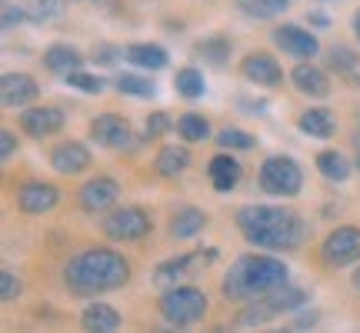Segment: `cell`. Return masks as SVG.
Listing matches in <instances>:
<instances>
[{
    "instance_id": "obj_1",
    "label": "cell",
    "mask_w": 360,
    "mask_h": 333,
    "mask_svg": "<svg viewBox=\"0 0 360 333\" xmlns=\"http://www.w3.org/2000/svg\"><path fill=\"white\" fill-rule=\"evenodd\" d=\"M237 227L260 250H294L307 240V223L287 207L247 204L237 210Z\"/></svg>"
},
{
    "instance_id": "obj_2",
    "label": "cell",
    "mask_w": 360,
    "mask_h": 333,
    "mask_svg": "<svg viewBox=\"0 0 360 333\" xmlns=\"http://www.w3.org/2000/svg\"><path fill=\"white\" fill-rule=\"evenodd\" d=\"M127 280H130V263L120 254L107 250V247L80 250L77 256H70V263L64 267V283L70 287V294L80 296L117 290Z\"/></svg>"
},
{
    "instance_id": "obj_3",
    "label": "cell",
    "mask_w": 360,
    "mask_h": 333,
    "mask_svg": "<svg viewBox=\"0 0 360 333\" xmlns=\"http://www.w3.org/2000/svg\"><path fill=\"white\" fill-rule=\"evenodd\" d=\"M287 263L277 256H264V254H247L240 256L227 277L220 283V294L227 300H260L270 290H277L287 283Z\"/></svg>"
},
{
    "instance_id": "obj_4",
    "label": "cell",
    "mask_w": 360,
    "mask_h": 333,
    "mask_svg": "<svg viewBox=\"0 0 360 333\" xmlns=\"http://www.w3.org/2000/svg\"><path fill=\"white\" fill-rule=\"evenodd\" d=\"M207 313V294L197 287H174L160 296V317L170 327H191Z\"/></svg>"
},
{
    "instance_id": "obj_5",
    "label": "cell",
    "mask_w": 360,
    "mask_h": 333,
    "mask_svg": "<svg viewBox=\"0 0 360 333\" xmlns=\"http://www.w3.org/2000/svg\"><path fill=\"white\" fill-rule=\"evenodd\" d=\"M307 303V290H297V287H277V290H270L267 296H260V303H254V307L247 310V313H240V327H254V323H267L274 320L277 313H287V310H297Z\"/></svg>"
},
{
    "instance_id": "obj_6",
    "label": "cell",
    "mask_w": 360,
    "mask_h": 333,
    "mask_svg": "<svg viewBox=\"0 0 360 333\" xmlns=\"http://www.w3.org/2000/svg\"><path fill=\"white\" fill-rule=\"evenodd\" d=\"M260 187L274 197H294L304 187V174L290 157H267L260 166Z\"/></svg>"
},
{
    "instance_id": "obj_7",
    "label": "cell",
    "mask_w": 360,
    "mask_h": 333,
    "mask_svg": "<svg viewBox=\"0 0 360 333\" xmlns=\"http://www.w3.org/2000/svg\"><path fill=\"white\" fill-rule=\"evenodd\" d=\"M101 230L110 240H141L150 233V217L141 207H117L114 214H107L101 223Z\"/></svg>"
},
{
    "instance_id": "obj_8",
    "label": "cell",
    "mask_w": 360,
    "mask_h": 333,
    "mask_svg": "<svg viewBox=\"0 0 360 333\" xmlns=\"http://www.w3.org/2000/svg\"><path fill=\"white\" fill-rule=\"evenodd\" d=\"M217 260V247H204V250H191V254H180L174 260H164L160 267L154 270L157 283H177L184 277H197L200 270H207Z\"/></svg>"
},
{
    "instance_id": "obj_9",
    "label": "cell",
    "mask_w": 360,
    "mask_h": 333,
    "mask_svg": "<svg viewBox=\"0 0 360 333\" xmlns=\"http://www.w3.org/2000/svg\"><path fill=\"white\" fill-rule=\"evenodd\" d=\"M321 256L330 267H347V263L360 260V230L357 227H337L334 233H327Z\"/></svg>"
},
{
    "instance_id": "obj_10",
    "label": "cell",
    "mask_w": 360,
    "mask_h": 333,
    "mask_svg": "<svg viewBox=\"0 0 360 333\" xmlns=\"http://www.w3.org/2000/svg\"><path fill=\"white\" fill-rule=\"evenodd\" d=\"M90 137L101 143V147H110V150H124V147H134V133H130V124L117 114H101L97 120H90Z\"/></svg>"
},
{
    "instance_id": "obj_11",
    "label": "cell",
    "mask_w": 360,
    "mask_h": 333,
    "mask_svg": "<svg viewBox=\"0 0 360 333\" xmlns=\"http://www.w3.org/2000/svg\"><path fill=\"white\" fill-rule=\"evenodd\" d=\"M117 197H120V183H117V180L94 177L77 190V204H80V210H87V214H101V210H110V207L117 204Z\"/></svg>"
},
{
    "instance_id": "obj_12",
    "label": "cell",
    "mask_w": 360,
    "mask_h": 333,
    "mask_svg": "<svg viewBox=\"0 0 360 333\" xmlns=\"http://www.w3.org/2000/svg\"><path fill=\"white\" fill-rule=\"evenodd\" d=\"M274 44L281 47L283 53H290V57H300V60H314L317 57V37L304 30V27H294V24H283L274 30Z\"/></svg>"
},
{
    "instance_id": "obj_13",
    "label": "cell",
    "mask_w": 360,
    "mask_h": 333,
    "mask_svg": "<svg viewBox=\"0 0 360 333\" xmlns=\"http://www.w3.org/2000/svg\"><path fill=\"white\" fill-rule=\"evenodd\" d=\"M57 200H60V190L53 183H44V180H30L17 190V207L24 214H47L57 207Z\"/></svg>"
},
{
    "instance_id": "obj_14",
    "label": "cell",
    "mask_w": 360,
    "mask_h": 333,
    "mask_svg": "<svg viewBox=\"0 0 360 333\" xmlns=\"http://www.w3.org/2000/svg\"><path fill=\"white\" fill-rule=\"evenodd\" d=\"M51 166L57 170V174H84L90 166V150L84 147L80 141H64V143H57L53 147V154H51Z\"/></svg>"
},
{
    "instance_id": "obj_15",
    "label": "cell",
    "mask_w": 360,
    "mask_h": 333,
    "mask_svg": "<svg viewBox=\"0 0 360 333\" xmlns=\"http://www.w3.org/2000/svg\"><path fill=\"white\" fill-rule=\"evenodd\" d=\"M20 127H24L30 137L44 141V137H51V133H57V130L64 127V114H60L57 107H30V110H24V117H20Z\"/></svg>"
},
{
    "instance_id": "obj_16",
    "label": "cell",
    "mask_w": 360,
    "mask_h": 333,
    "mask_svg": "<svg viewBox=\"0 0 360 333\" xmlns=\"http://www.w3.org/2000/svg\"><path fill=\"white\" fill-rule=\"evenodd\" d=\"M37 80L30 77V74H4L0 80V97L7 107H27L30 100H37Z\"/></svg>"
},
{
    "instance_id": "obj_17",
    "label": "cell",
    "mask_w": 360,
    "mask_h": 333,
    "mask_svg": "<svg viewBox=\"0 0 360 333\" xmlns=\"http://www.w3.org/2000/svg\"><path fill=\"white\" fill-rule=\"evenodd\" d=\"M240 70H244L247 80H254V84H260V87H277V84L283 80L281 64H277L270 53H247Z\"/></svg>"
},
{
    "instance_id": "obj_18",
    "label": "cell",
    "mask_w": 360,
    "mask_h": 333,
    "mask_svg": "<svg viewBox=\"0 0 360 333\" xmlns=\"http://www.w3.org/2000/svg\"><path fill=\"white\" fill-rule=\"evenodd\" d=\"M207 174H210V183L217 187L220 193L233 190L240 183V164L233 160L231 154H217L210 164H207Z\"/></svg>"
},
{
    "instance_id": "obj_19",
    "label": "cell",
    "mask_w": 360,
    "mask_h": 333,
    "mask_svg": "<svg viewBox=\"0 0 360 333\" xmlns=\"http://www.w3.org/2000/svg\"><path fill=\"white\" fill-rule=\"evenodd\" d=\"M290 80H294V87L300 90V93H310V97H327V93H330V80H327V74L317 70L314 64H297L294 74H290Z\"/></svg>"
},
{
    "instance_id": "obj_20",
    "label": "cell",
    "mask_w": 360,
    "mask_h": 333,
    "mask_svg": "<svg viewBox=\"0 0 360 333\" xmlns=\"http://www.w3.org/2000/svg\"><path fill=\"white\" fill-rule=\"evenodd\" d=\"M167 51L157 47V44H134L127 47V64L141 67V70H164L167 67Z\"/></svg>"
},
{
    "instance_id": "obj_21",
    "label": "cell",
    "mask_w": 360,
    "mask_h": 333,
    "mask_svg": "<svg viewBox=\"0 0 360 333\" xmlns=\"http://www.w3.org/2000/svg\"><path fill=\"white\" fill-rule=\"evenodd\" d=\"M80 323H84V330L114 333L117 327H120V313H117L114 307H107V303H90V307L84 310V317H80Z\"/></svg>"
},
{
    "instance_id": "obj_22",
    "label": "cell",
    "mask_w": 360,
    "mask_h": 333,
    "mask_svg": "<svg viewBox=\"0 0 360 333\" xmlns=\"http://www.w3.org/2000/svg\"><path fill=\"white\" fill-rule=\"evenodd\" d=\"M44 64H47V70H53V74H70V70H77L84 60H80V53L74 51V47H67V44H53V47H47L44 51Z\"/></svg>"
},
{
    "instance_id": "obj_23",
    "label": "cell",
    "mask_w": 360,
    "mask_h": 333,
    "mask_svg": "<svg viewBox=\"0 0 360 333\" xmlns=\"http://www.w3.org/2000/svg\"><path fill=\"white\" fill-rule=\"evenodd\" d=\"M187 166H191V150H187V147L167 143V147L157 154V174H160V177H177Z\"/></svg>"
},
{
    "instance_id": "obj_24",
    "label": "cell",
    "mask_w": 360,
    "mask_h": 333,
    "mask_svg": "<svg viewBox=\"0 0 360 333\" xmlns=\"http://www.w3.org/2000/svg\"><path fill=\"white\" fill-rule=\"evenodd\" d=\"M300 130L310 133V137L327 141V137H334V114H330V110H323V107L307 110V114H300Z\"/></svg>"
},
{
    "instance_id": "obj_25",
    "label": "cell",
    "mask_w": 360,
    "mask_h": 333,
    "mask_svg": "<svg viewBox=\"0 0 360 333\" xmlns=\"http://www.w3.org/2000/svg\"><path fill=\"white\" fill-rule=\"evenodd\" d=\"M204 227H207L204 210H197V207H187V210H180L177 217H174V223H170V233H174L177 240H187V237H193V233H200Z\"/></svg>"
},
{
    "instance_id": "obj_26",
    "label": "cell",
    "mask_w": 360,
    "mask_h": 333,
    "mask_svg": "<svg viewBox=\"0 0 360 333\" xmlns=\"http://www.w3.org/2000/svg\"><path fill=\"white\" fill-rule=\"evenodd\" d=\"M174 87H177V93L180 97H204V90H207V84H204V74L197 70V67H184V70H177V77H174Z\"/></svg>"
},
{
    "instance_id": "obj_27",
    "label": "cell",
    "mask_w": 360,
    "mask_h": 333,
    "mask_svg": "<svg viewBox=\"0 0 360 333\" xmlns=\"http://www.w3.org/2000/svg\"><path fill=\"white\" fill-rule=\"evenodd\" d=\"M317 170H321L327 180H347L350 177V164H347V157H340L337 150H323L321 157H317Z\"/></svg>"
},
{
    "instance_id": "obj_28",
    "label": "cell",
    "mask_w": 360,
    "mask_h": 333,
    "mask_svg": "<svg viewBox=\"0 0 360 333\" xmlns=\"http://www.w3.org/2000/svg\"><path fill=\"white\" fill-rule=\"evenodd\" d=\"M177 133L184 137L187 143H200L207 141V133H210V124H207L200 114H184L177 120Z\"/></svg>"
},
{
    "instance_id": "obj_29",
    "label": "cell",
    "mask_w": 360,
    "mask_h": 333,
    "mask_svg": "<svg viewBox=\"0 0 360 333\" xmlns=\"http://www.w3.org/2000/svg\"><path fill=\"white\" fill-rule=\"evenodd\" d=\"M233 4L250 17H277L281 11L290 7V0H233Z\"/></svg>"
},
{
    "instance_id": "obj_30",
    "label": "cell",
    "mask_w": 360,
    "mask_h": 333,
    "mask_svg": "<svg viewBox=\"0 0 360 333\" xmlns=\"http://www.w3.org/2000/svg\"><path fill=\"white\" fill-rule=\"evenodd\" d=\"M117 90L127 93V97H154L157 93L154 80L137 77V74H120V77H117Z\"/></svg>"
},
{
    "instance_id": "obj_31",
    "label": "cell",
    "mask_w": 360,
    "mask_h": 333,
    "mask_svg": "<svg viewBox=\"0 0 360 333\" xmlns=\"http://www.w3.org/2000/svg\"><path fill=\"white\" fill-rule=\"evenodd\" d=\"M254 143H257V141H254L247 130H237V127H224L217 133V147H220V150H250Z\"/></svg>"
},
{
    "instance_id": "obj_32",
    "label": "cell",
    "mask_w": 360,
    "mask_h": 333,
    "mask_svg": "<svg viewBox=\"0 0 360 333\" xmlns=\"http://www.w3.org/2000/svg\"><path fill=\"white\" fill-rule=\"evenodd\" d=\"M67 84H70L74 90H84V93H103V87H107V84H103V77L87 74V70H80V67L67 74Z\"/></svg>"
},
{
    "instance_id": "obj_33",
    "label": "cell",
    "mask_w": 360,
    "mask_h": 333,
    "mask_svg": "<svg viewBox=\"0 0 360 333\" xmlns=\"http://www.w3.org/2000/svg\"><path fill=\"white\" fill-rule=\"evenodd\" d=\"M197 53H200V57H204V60H210V64H224V60H227V40L224 37H214V40H204V44H200V47H197Z\"/></svg>"
},
{
    "instance_id": "obj_34",
    "label": "cell",
    "mask_w": 360,
    "mask_h": 333,
    "mask_svg": "<svg viewBox=\"0 0 360 333\" xmlns=\"http://www.w3.org/2000/svg\"><path fill=\"white\" fill-rule=\"evenodd\" d=\"M17 294H20V280H17V273L4 270V273H0V300L7 303V300H13Z\"/></svg>"
},
{
    "instance_id": "obj_35",
    "label": "cell",
    "mask_w": 360,
    "mask_h": 333,
    "mask_svg": "<svg viewBox=\"0 0 360 333\" xmlns=\"http://www.w3.org/2000/svg\"><path fill=\"white\" fill-rule=\"evenodd\" d=\"M170 130V117L164 114V110H157V114L147 117V137L154 141V137H160V133H167Z\"/></svg>"
},
{
    "instance_id": "obj_36",
    "label": "cell",
    "mask_w": 360,
    "mask_h": 333,
    "mask_svg": "<svg viewBox=\"0 0 360 333\" xmlns=\"http://www.w3.org/2000/svg\"><path fill=\"white\" fill-rule=\"evenodd\" d=\"M330 64L340 67V70H354V67H357V53L347 51V47H334V51H330Z\"/></svg>"
},
{
    "instance_id": "obj_37",
    "label": "cell",
    "mask_w": 360,
    "mask_h": 333,
    "mask_svg": "<svg viewBox=\"0 0 360 333\" xmlns=\"http://www.w3.org/2000/svg\"><path fill=\"white\" fill-rule=\"evenodd\" d=\"M57 7H60L57 0H34V13L30 17L34 20H51L53 13H57Z\"/></svg>"
},
{
    "instance_id": "obj_38",
    "label": "cell",
    "mask_w": 360,
    "mask_h": 333,
    "mask_svg": "<svg viewBox=\"0 0 360 333\" xmlns=\"http://www.w3.org/2000/svg\"><path fill=\"white\" fill-rule=\"evenodd\" d=\"M24 20V7H13V4H4V27L11 30L13 24H20Z\"/></svg>"
},
{
    "instance_id": "obj_39",
    "label": "cell",
    "mask_w": 360,
    "mask_h": 333,
    "mask_svg": "<svg viewBox=\"0 0 360 333\" xmlns=\"http://www.w3.org/2000/svg\"><path fill=\"white\" fill-rule=\"evenodd\" d=\"M13 147H17L13 133H11V130H4V133H0V154H4V160H7V157L13 154Z\"/></svg>"
},
{
    "instance_id": "obj_40",
    "label": "cell",
    "mask_w": 360,
    "mask_h": 333,
    "mask_svg": "<svg viewBox=\"0 0 360 333\" xmlns=\"http://www.w3.org/2000/svg\"><path fill=\"white\" fill-rule=\"evenodd\" d=\"M354 287H357V290H360V267L354 270Z\"/></svg>"
},
{
    "instance_id": "obj_41",
    "label": "cell",
    "mask_w": 360,
    "mask_h": 333,
    "mask_svg": "<svg viewBox=\"0 0 360 333\" xmlns=\"http://www.w3.org/2000/svg\"><path fill=\"white\" fill-rule=\"evenodd\" d=\"M354 30H357V37H360V13L354 17Z\"/></svg>"
},
{
    "instance_id": "obj_42",
    "label": "cell",
    "mask_w": 360,
    "mask_h": 333,
    "mask_svg": "<svg viewBox=\"0 0 360 333\" xmlns=\"http://www.w3.org/2000/svg\"><path fill=\"white\" fill-rule=\"evenodd\" d=\"M357 166H360V154H357Z\"/></svg>"
}]
</instances>
